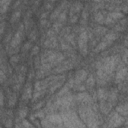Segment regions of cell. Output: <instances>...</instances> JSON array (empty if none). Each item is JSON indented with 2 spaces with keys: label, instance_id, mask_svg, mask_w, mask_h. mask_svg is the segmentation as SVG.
I'll use <instances>...</instances> for the list:
<instances>
[{
  "label": "cell",
  "instance_id": "1",
  "mask_svg": "<svg viewBox=\"0 0 128 128\" xmlns=\"http://www.w3.org/2000/svg\"><path fill=\"white\" fill-rule=\"evenodd\" d=\"M87 41H88V35H87L86 31H82L80 33L78 43H79L80 52L83 55H86V53H87Z\"/></svg>",
  "mask_w": 128,
  "mask_h": 128
},
{
  "label": "cell",
  "instance_id": "2",
  "mask_svg": "<svg viewBox=\"0 0 128 128\" xmlns=\"http://www.w3.org/2000/svg\"><path fill=\"white\" fill-rule=\"evenodd\" d=\"M87 78V72L85 70H79L76 72L75 74V79L74 81L76 83H81L83 80H85Z\"/></svg>",
  "mask_w": 128,
  "mask_h": 128
},
{
  "label": "cell",
  "instance_id": "3",
  "mask_svg": "<svg viewBox=\"0 0 128 128\" xmlns=\"http://www.w3.org/2000/svg\"><path fill=\"white\" fill-rule=\"evenodd\" d=\"M22 28H23V25H21L20 30H18V31L16 32V34L14 35V37L12 38V40H11V47H12V48L16 47V46L19 44L20 39H21V29H22Z\"/></svg>",
  "mask_w": 128,
  "mask_h": 128
},
{
  "label": "cell",
  "instance_id": "4",
  "mask_svg": "<svg viewBox=\"0 0 128 128\" xmlns=\"http://www.w3.org/2000/svg\"><path fill=\"white\" fill-rule=\"evenodd\" d=\"M127 68L126 67H122L118 72H117V74H116V80L117 81H121L122 79H124V77L126 76V74H127Z\"/></svg>",
  "mask_w": 128,
  "mask_h": 128
},
{
  "label": "cell",
  "instance_id": "5",
  "mask_svg": "<svg viewBox=\"0 0 128 128\" xmlns=\"http://www.w3.org/2000/svg\"><path fill=\"white\" fill-rule=\"evenodd\" d=\"M76 98H77V100L80 101V102H88V101H90V99H91L90 96H89V94H88V93H85V92L78 94Z\"/></svg>",
  "mask_w": 128,
  "mask_h": 128
},
{
  "label": "cell",
  "instance_id": "6",
  "mask_svg": "<svg viewBox=\"0 0 128 128\" xmlns=\"http://www.w3.org/2000/svg\"><path fill=\"white\" fill-rule=\"evenodd\" d=\"M81 8H82V4H81V3H79V2L74 3V4L72 5V7H71V11H70L71 16H72L74 13H78V12L81 10Z\"/></svg>",
  "mask_w": 128,
  "mask_h": 128
},
{
  "label": "cell",
  "instance_id": "7",
  "mask_svg": "<svg viewBox=\"0 0 128 128\" xmlns=\"http://www.w3.org/2000/svg\"><path fill=\"white\" fill-rule=\"evenodd\" d=\"M117 112L122 114V115H127L128 114V104H122L117 107Z\"/></svg>",
  "mask_w": 128,
  "mask_h": 128
},
{
  "label": "cell",
  "instance_id": "8",
  "mask_svg": "<svg viewBox=\"0 0 128 128\" xmlns=\"http://www.w3.org/2000/svg\"><path fill=\"white\" fill-rule=\"evenodd\" d=\"M110 44H112V42L111 41H102L97 47H96V49L94 50L95 52H98V51H101V50H103V49H105L107 46H109Z\"/></svg>",
  "mask_w": 128,
  "mask_h": 128
},
{
  "label": "cell",
  "instance_id": "9",
  "mask_svg": "<svg viewBox=\"0 0 128 128\" xmlns=\"http://www.w3.org/2000/svg\"><path fill=\"white\" fill-rule=\"evenodd\" d=\"M94 19H95V21H96L97 23H100V24H102V23H104V22H105V18H104L103 14H102L101 12L96 13V14H95Z\"/></svg>",
  "mask_w": 128,
  "mask_h": 128
},
{
  "label": "cell",
  "instance_id": "10",
  "mask_svg": "<svg viewBox=\"0 0 128 128\" xmlns=\"http://www.w3.org/2000/svg\"><path fill=\"white\" fill-rule=\"evenodd\" d=\"M108 16H110L112 19L116 20V19H120V18H122V17H123V14L120 13V12H111V13L108 14Z\"/></svg>",
  "mask_w": 128,
  "mask_h": 128
},
{
  "label": "cell",
  "instance_id": "11",
  "mask_svg": "<svg viewBox=\"0 0 128 128\" xmlns=\"http://www.w3.org/2000/svg\"><path fill=\"white\" fill-rule=\"evenodd\" d=\"M70 67H71V64H70L69 62H67V63H65L64 65H61V66H59L58 68H56L55 71L60 72V71H63V70H67V69H69Z\"/></svg>",
  "mask_w": 128,
  "mask_h": 128
},
{
  "label": "cell",
  "instance_id": "12",
  "mask_svg": "<svg viewBox=\"0 0 128 128\" xmlns=\"http://www.w3.org/2000/svg\"><path fill=\"white\" fill-rule=\"evenodd\" d=\"M94 84H95V80H94L93 75H89V77L87 78V81H86V85L88 87H92Z\"/></svg>",
  "mask_w": 128,
  "mask_h": 128
},
{
  "label": "cell",
  "instance_id": "13",
  "mask_svg": "<svg viewBox=\"0 0 128 128\" xmlns=\"http://www.w3.org/2000/svg\"><path fill=\"white\" fill-rule=\"evenodd\" d=\"M97 95L99 96V98H100L101 100L106 99V97H107V93H106V91H105L104 89H99L98 92H97Z\"/></svg>",
  "mask_w": 128,
  "mask_h": 128
},
{
  "label": "cell",
  "instance_id": "14",
  "mask_svg": "<svg viewBox=\"0 0 128 128\" xmlns=\"http://www.w3.org/2000/svg\"><path fill=\"white\" fill-rule=\"evenodd\" d=\"M30 96H31V88H30V86H28V87L25 89L22 98H23V99H27V98H29Z\"/></svg>",
  "mask_w": 128,
  "mask_h": 128
},
{
  "label": "cell",
  "instance_id": "15",
  "mask_svg": "<svg viewBox=\"0 0 128 128\" xmlns=\"http://www.w3.org/2000/svg\"><path fill=\"white\" fill-rule=\"evenodd\" d=\"M66 20V11H63V12H61L60 14H59V16H58V21L59 22H64Z\"/></svg>",
  "mask_w": 128,
  "mask_h": 128
},
{
  "label": "cell",
  "instance_id": "16",
  "mask_svg": "<svg viewBox=\"0 0 128 128\" xmlns=\"http://www.w3.org/2000/svg\"><path fill=\"white\" fill-rule=\"evenodd\" d=\"M19 16H20V12H19V11L14 12V13L12 14V17H11V22H12V23H13V22H15V21L19 18Z\"/></svg>",
  "mask_w": 128,
  "mask_h": 128
},
{
  "label": "cell",
  "instance_id": "17",
  "mask_svg": "<svg viewBox=\"0 0 128 128\" xmlns=\"http://www.w3.org/2000/svg\"><path fill=\"white\" fill-rule=\"evenodd\" d=\"M68 88H69V85L67 84V85H66V86H65L64 88H62V89H61V91H60V92H59V93L57 94V96H58V97H61V96H62L63 94L67 93V91H68Z\"/></svg>",
  "mask_w": 128,
  "mask_h": 128
},
{
  "label": "cell",
  "instance_id": "18",
  "mask_svg": "<svg viewBox=\"0 0 128 128\" xmlns=\"http://www.w3.org/2000/svg\"><path fill=\"white\" fill-rule=\"evenodd\" d=\"M105 31H106V29H105V28H103V27H97V28H96V30H95V33H96L97 35H100V34L105 33Z\"/></svg>",
  "mask_w": 128,
  "mask_h": 128
},
{
  "label": "cell",
  "instance_id": "19",
  "mask_svg": "<svg viewBox=\"0 0 128 128\" xmlns=\"http://www.w3.org/2000/svg\"><path fill=\"white\" fill-rule=\"evenodd\" d=\"M62 85V83L60 82V83H56V84H54V85H52V87H51V89H50V93H52V92H54L58 87H60Z\"/></svg>",
  "mask_w": 128,
  "mask_h": 128
},
{
  "label": "cell",
  "instance_id": "20",
  "mask_svg": "<svg viewBox=\"0 0 128 128\" xmlns=\"http://www.w3.org/2000/svg\"><path fill=\"white\" fill-rule=\"evenodd\" d=\"M18 60H19V56H18V55H14V56H12V57H11L10 62H11L12 64H14V63H17V62H18Z\"/></svg>",
  "mask_w": 128,
  "mask_h": 128
},
{
  "label": "cell",
  "instance_id": "21",
  "mask_svg": "<svg viewBox=\"0 0 128 128\" xmlns=\"http://www.w3.org/2000/svg\"><path fill=\"white\" fill-rule=\"evenodd\" d=\"M15 102H16V96H15V95H12V97H11L10 100H9V105H10V106H13Z\"/></svg>",
  "mask_w": 128,
  "mask_h": 128
},
{
  "label": "cell",
  "instance_id": "22",
  "mask_svg": "<svg viewBox=\"0 0 128 128\" xmlns=\"http://www.w3.org/2000/svg\"><path fill=\"white\" fill-rule=\"evenodd\" d=\"M30 47H31V42H26V43L24 44V46H23V51H24V52L27 51Z\"/></svg>",
  "mask_w": 128,
  "mask_h": 128
},
{
  "label": "cell",
  "instance_id": "23",
  "mask_svg": "<svg viewBox=\"0 0 128 128\" xmlns=\"http://www.w3.org/2000/svg\"><path fill=\"white\" fill-rule=\"evenodd\" d=\"M77 20H78V15H72L71 18H70V22L71 23H75Z\"/></svg>",
  "mask_w": 128,
  "mask_h": 128
},
{
  "label": "cell",
  "instance_id": "24",
  "mask_svg": "<svg viewBox=\"0 0 128 128\" xmlns=\"http://www.w3.org/2000/svg\"><path fill=\"white\" fill-rule=\"evenodd\" d=\"M52 7H53V3H50V2H48V3H46V4H45V8H46L47 10H50Z\"/></svg>",
  "mask_w": 128,
  "mask_h": 128
},
{
  "label": "cell",
  "instance_id": "25",
  "mask_svg": "<svg viewBox=\"0 0 128 128\" xmlns=\"http://www.w3.org/2000/svg\"><path fill=\"white\" fill-rule=\"evenodd\" d=\"M35 38H36V32H35V31H33V32L30 34V39H31V41H34V40H35Z\"/></svg>",
  "mask_w": 128,
  "mask_h": 128
},
{
  "label": "cell",
  "instance_id": "26",
  "mask_svg": "<svg viewBox=\"0 0 128 128\" xmlns=\"http://www.w3.org/2000/svg\"><path fill=\"white\" fill-rule=\"evenodd\" d=\"M61 46H62V48L63 49H65V50H70V46H68L67 44H65V43H61Z\"/></svg>",
  "mask_w": 128,
  "mask_h": 128
},
{
  "label": "cell",
  "instance_id": "27",
  "mask_svg": "<svg viewBox=\"0 0 128 128\" xmlns=\"http://www.w3.org/2000/svg\"><path fill=\"white\" fill-rule=\"evenodd\" d=\"M38 50H39V49H38V47H37V46H35V47L33 48V51L31 52V54H32V55H35V54L38 52Z\"/></svg>",
  "mask_w": 128,
  "mask_h": 128
},
{
  "label": "cell",
  "instance_id": "28",
  "mask_svg": "<svg viewBox=\"0 0 128 128\" xmlns=\"http://www.w3.org/2000/svg\"><path fill=\"white\" fill-rule=\"evenodd\" d=\"M19 115H20V118H23V117L26 115V112H25V110H21V111L19 112Z\"/></svg>",
  "mask_w": 128,
  "mask_h": 128
},
{
  "label": "cell",
  "instance_id": "29",
  "mask_svg": "<svg viewBox=\"0 0 128 128\" xmlns=\"http://www.w3.org/2000/svg\"><path fill=\"white\" fill-rule=\"evenodd\" d=\"M53 34H54L53 30H49V31L47 32V36H53Z\"/></svg>",
  "mask_w": 128,
  "mask_h": 128
},
{
  "label": "cell",
  "instance_id": "30",
  "mask_svg": "<svg viewBox=\"0 0 128 128\" xmlns=\"http://www.w3.org/2000/svg\"><path fill=\"white\" fill-rule=\"evenodd\" d=\"M95 1H96V2H98V1H101V0H95Z\"/></svg>",
  "mask_w": 128,
  "mask_h": 128
}]
</instances>
